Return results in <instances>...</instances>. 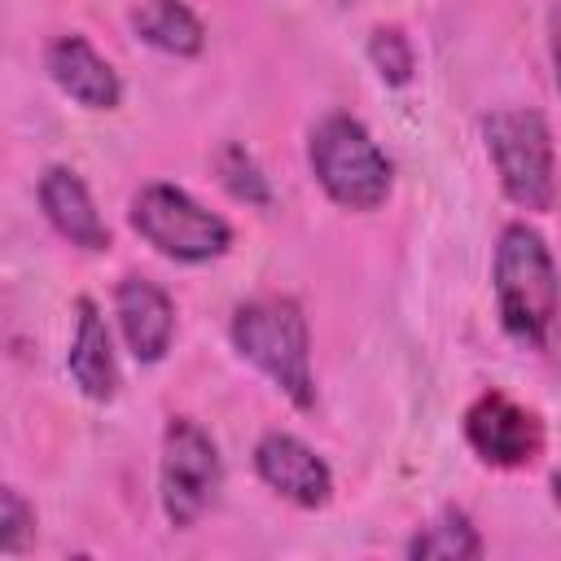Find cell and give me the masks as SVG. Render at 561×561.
I'll list each match as a JSON object with an SVG mask.
<instances>
[{
    "label": "cell",
    "mask_w": 561,
    "mask_h": 561,
    "mask_svg": "<svg viewBox=\"0 0 561 561\" xmlns=\"http://www.w3.org/2000/svg\"><path fill=\"white\" fill-rule=\"evenodd\" d=\"M500 324L517 346L543 351L561 320V272L548 241L530 224H508L495 241Z\"/></svg>",
    "instance_id": "obj_1"
},
{
    "label": "cell",
    "mask_w": 561,
    "mask_h": 561,
    "mask_svg": "<svg viewBox=\"0 0 561 561\" xmlns=\"http://www.w3.org/2000/svg\"><path fill=\"white\" fill-rule=\"evenodd\" d=\"M131 228L175 263H210L232 245L228 219L175 184H145L131 197Z\"/></svg>",
    "instance_id": "obj_5"
},
{
    "label": "cell",
    "mask_w": 561,
    "mask_h": 561,
    "mask_svg": "<svg viewBox=\"0 0 561 561\" xmlns=\"http://www.w3.org/2000/svg\"><path fill=\"white\" fill-rule=\"evenodd\" d=\"M552 495H557V504H561V473L552 478Z\"/></svg>",
    "instance_id": "obj_19"
},
{
    "label": "cell",
    "mask_w": 561,
    "mask_h": 561,
    "mask_svg": "<svg viewBox=\"0 0 561 561\" xmlns=\"http://www.w3.org/2000/svg\"><path fill=\"white\" fill-rule=\"evenodd\" d=\"M465 438L495 469H526L543 456V421L504 390H482L465 408Z\"/></svg>",
    "instance_id": "obj_7"
},
{
    "label": "cell",
    "mask_w": 561,
    "mask_h": 561,
    "mask_svg": "<svg viewBox=\"0 0 561 561\" xmlns=\"http://www.w3.org/2000/svg\"><path fill=\"white\" fill-rule=\"evenodd\" d=\"M31 530H35V508L22 500L18 486H4V491H0V552H4V557L22 552Z\"/></svg>",
    "instance_id": "obj_17"
},
{
    "label": "cell",
    "mask_w": 561,
    "mask_h": 561,
    "mask_svg": "<svg viewBox=\"0 0 561 561\" xmlns=\"http://www.w3.org/2000/svg\"><path fill=\"white\" fill-rule=\"evenodd\" d=\"M131 31L171 57H197L206 44V26L184 0H140V9L131 13Z\"/></svg>",
    "instance_id": "obj_13"
},
{
    "label": "cell",
    "mask_w": 561,
    "mask_h": 561,
    "mask_svg": "<svg viewBox=\"0 0 561 561\" xmlns=\"http://www.w3.org/2000/svg\"><path fill=\"white\" fill-rule=\"evenodd\" d=\"M232 346L250 359L294 408H316V377H311V333L307 316L285 294L250 298L232 311Z\"/></svg>",
    "instance_id": "obj_2"
},
{
    "label": "cell",
    "mask_w": 561,
    "mask_h": 561,
    "mask_svg": "<svg viewBox=\"0 0 561 561\" xmlns=\"http://www.w3.org/2000/svg\"><path fill=\"white\" fill-rule=\"evenodd\" d=\"M114 316H118V329H123L127 351L140 364H158L171 351V337H175V302H171V294L158 280L136 276V272L123 276L118 289H114Z\"/></svg>",
    "instance_id": "obj_9"
},
{
    "label": "cell",
    "mask_w": 561,
    "mask_h": 561,
    "mask_svg": "<svg viewBox=\"0 0 561 561\" xmlns=\"http://www.w3.org/2000/svg\"><path fill=\"white\" fill-rule=\"evenodd\" d=\"M548 48H552V70H557V88H561V0L548 13Z\"/></svg>",
    "instance_id": "obj_18"
},
{
    "label": "cell",
    "mask_w": 561,
    "mask_h": 561,
    "mask_svg": "<svg viewBox=\"0 0 561 561\" xmlns=\"http://www.w3.org/2000/svg\"><path fill=\"white\" fill-rule=\"evenodd\" d=\"M254 473L298 508H324L333 500V473L324 456L285 430H267L254 443Z\"/></svg>",
    "instance_id": "obj_8"
},
{
    "label": "cell",
    "mask_w": 561,
    "mask_h": 561,
    "mask_svg": "<svg viewBox=\"0 0 561 561\" xmlns=\"http://www.w3.org/2000/svg\"><path fill=\"white\" fill-rule=\"evenodd\" d=\"M215 175H219V184H224L237 202H245V206H267V202H272V188H267L263 167H259V162L250 158V149L237 145V140H228V145L215 149Z\"/></svg>",
    "instance_id": "obj_15"
},
{
    "label": "cell",
    "mask_w": 561,
    "mask_h": 561,
    "mask_svg": "<svg viewBox=\"0 0 561 561\" xmlns=\"http://www.w3.org/2000/svg\"><path fill=\"white\" fill-rule=\"evenodd\" d=\"M307 162L342 210H377L390 197V162L368 136V127L351 114H324L311 127Z\"/></svg>",
    "instance_id": "obj_3"
},
{
    "label": "cell",
    "mask_w": 561,
    "mask_h": 561,
    "mask_svg": "<svg viewBox=\"0 0 561 561\" xmlns=\"http://www.w3.org/2000/svg\"><path fill=\"white\" fill-rule=\"evenodd\" d=\"M219 486H224V460L215 438L193 416H171L158 460V495L167 522L175 530H188L215 504Z\"/></svg>",
    "instance_id": "obj_6"
},
{
    "label": "cell",
    "mask_w": 561,
    "mask_h": 561,
    "mask_svg": "<svg viewBox=\"0 0 561 561\" xmlns=\"http://www.w3.org/2000/svg\"><path fill=\"white\" fill-rule=\"evenodd\" d=\"M482 136H486V153L495 162L504 197L535 215L548 210L557 197V153H552L548 118L530 105L491 110L482 118Z\"/></svg>",
    "instance_id": "obj_4"
},
{
    "label": "cell",
    "mask_w": 561,
    "mask_h": 561,
    "mask_svg": "<svg viewBox=\"0 0 561 561\" xmlns=\"http://www.w3.org/2000/svg\"><path fill=\"white\" fill-rule=\"evenodd\" d=\"M39 210L44 219L79 250H110V224L101 219L88 184L70 167H48L39 175Z\"/></svg>",
    "instance_id": "obj_11"
},
{
    "label": "cell",
    "mask_w": 561,
    "mask_h": 561,
    "mask_svg": "<svg viewBox=\"0 0 561 561\" xmlns=\"http://www.w3.org/2000/svg\"><path fill=\"white\" fill-rule=\"evenodd\" d=\"M44 70L48 79L70 96L79 101L83 110H114L123 101V79L118 70L83 39V35H57L48 48H44Z\"/></svg>",
    "instance_id": "obj_10"
},
{
    "label": "cell",
    "mask_w": 561,
    "mask_h": 561,
    "mask_svg": "<svg viewBox=\"0 0 561 561\" xmlns=\"http://www.w3.org/2000/svg\"><path fill=\"white\" fill-rule=\"evenodd\" d=\"M66 368L75 377V386L92 399V403H110L118 394V359H114V342L105 329V316L96 311L92 298L75 302V337H70V355Z\"/></svg>",
    "instance_id": "obj_12"
},
{
    "label": "cell",
    "mask_w": 561,
    "mask_h": 561,
    "mask_svg": "<svg viewBox=\"0 0 561 561\" xmlns=\"http://www.w3.org/2000/svg\"><path fill=\"white\" fill-rule=\"evenodd\" d=\"M408 557H416V561H430V557L434 561H473V557H482V535L465 508H443L430 526H421L412 535Z\"/></svg>",
    "instance_id": "obj_14"
},
{
    "label": "cell",
    "mask_w": 561,
    "mask_h": 561,
    "mask_svg": "<svg viewBox=\"0 0 561 561\" xmlns=\"http://www.w3.org/2000/svg\"><path fill=\"white\" fill-rule=\"evenodd\" d=\"M368 57L377 66V75L390 83V88H403L416 70V53H412V39L399 31V26H377L373 39H368Z\"/></svg>",
    "instance_id": "obj_16"
}]
</instances>
